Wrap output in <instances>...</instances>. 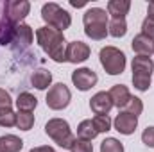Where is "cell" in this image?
Segmentation results:
<instances>
[{
    "instance_id": "cell-11",
    "label": "cell",
    "mask_w": 154,
    "mask_h": 152,
    "mask_svg": "<svg viewBox=\"0 0 154 152\" xmlns=\"http://www.w3.org/2000/svg\"><path fill=\"white\" fill-rule=\"evenodd\" d=\"M111 108H113V102L108 91H99L90 99V109L95 114H108Z\"/></svg>"
},
{
    "instance_id": "cell-13",
    "label": "cell",
    "mask_w": 154,
    "mask_h": 152,
    "mask_svg": "<svg viewBox=\"0 0 154 152\" xmlns=\"http://www.w3.org/2000/svg\"><path fill=\"white\" fill-rule=\"evenodd\" d=\"M131 68H133V75H149V77H152L154 61L151 59V57H147V56H136V57H133Z\"/></svg>"
},
{
    "instance_id": "cell-28",
    "label": "cell",
    "mask_w": 154,
    "mask_h": 152,
    "mask_svg": "<svg viewBox=\"0 0 154 152\" xmlns=\"http://www.w3.org/2000/svg\"><path fill=\"white\" fill-rule=\"evenodd\" d=\"M70 152H93V145L91 141H86V140H81V138H75L74 145Z\"/></svg>"
},
{
    "instance_id": "cell-12",
    "label": "cell",
    "mask_w": 154,
    "mask_h": 152,
    "mask_svg": "<svg viewBox=\"0 0 154 152\" xmlns=\"http://www.w3.org/2000/svg\"><path fill=\"white\" fill-rule=\"evenodd\" d=\"M131 47L136 52V56H147V57H151V54H154V39L145 36V34H142V32L133 38Z\"/></svg>"
},
{
    "instance_id": "cell-24",
    "label": "cell",
    "mask_w": 154,
    "mask_h": 152,
    "mask_svg": "<svg viewBox=\"0 0 154 152\" xmlns=\"http://www.w3.org/2000/svg\"><path fill=\"white\" fill-rule=\"evenodd\" d=\"M91 122H93L97 132H108V131L111 129V125H113L109 114H95V118H93Z\"/></svg>"
},
{
    "instance_id": "cell-3",
    "label": "cell",
    "mask_w": 154,
    "mask_h": 152,
    "mask_svg": "<svg viewBox=\"0 0 154 152\" xmlns=\"http://www.w3.org/2000/svg\"><path fill=\"white\" fill-rule=\"evenodd\" d=\"M45 134L63 149H72V145L75 141V136L70 129V123L63 118H50L45 123Z\"/></svg>"
},
{
    "instance_id": "cell-20",
    "label": "cell",
    "mask_w": 154,
    "mask_h": 152,
    "mask_svg": "<svg viewBox=\"0 0 154 152\" xmlns=\"http://www.w3.org/2000/svg\"><path fill=\"white\" fill-rule=\"evenodd\" d=\"M97 129H95V125H93V122L91 120H82L79 125H77V138H81V140H86V141H91V140H95L97 138Z\"/></svg>"
},
{
    "instance_id": "cell-9",
    "label": "cell",
    "mask_w": 154,
    "mask_h": 152,
    "mask_svg": "<svg viewBox=\"0 0 154 152\" xmlns=\"http://www.w3.org/2000/svg\"><path fill=\"white\" fill-rule=\"evenodd\" d=\"M99 77L91 68H77L72 72V82L79 91H88L97 84Z\"/></svg>"
},
{
    "instance_id": "cell-16",
    "label": "cell",
    "mask_w": 154,
    "mask_h": 152,
    "mask_svg": "<svg viewBox=\"0 0 154 152\" xmlns=\"http://www.w3.org/2000/svg\"><path fill=\"white\" fill-rule=\"evenodd\" d=\"M23 149V140L14 134L0 136V152H20Z\"/></svg>"
},
{
    "instance_id": "cell-15",
    "label": "cell",
    "mask_w": 154,
    "mask_h": 152,
    "mask_svg": "<svg viewBox=\"0 0 154 152\" xmlns=\"http://www.w3.org/2000/svg\"><path fill=\"white\" fill-rule=\"evenodd\" d=\"M32 38H34V32L32 29L27 25V23H18L14 27V34H13V43H18L22 48L23 47H29L32 43Z\"/></svg>"
},
{
    "instance_id": "cell-30",
    "label": "cell",
    "mask_w": 154,
    "mask_h": 152,
    "mask_svg": "<svg viewBox=\"0 0 154 152\" xmlns=\"http://www.w3.org/2000/svg\"><path fill=\"white\" fill-rule=\"evenodd\" d=\"M4 109H13V99L5 90L0 88V111Z\"/></svg>"
},
{
    "instance_id": "cell-6",
    "label": "cell",
    "mask_w": 154,
    "mask_h": 152,
    "mask_svg": "<svg viewBox=\"0 0 154 152\" xmlns=\"http://www.w3.org/2000/svg\"><path fill=\"white\" fill-rule=\"evenodd\" d=\"M70 100H72V93L66 88V84H63V82H57V84L50 86L48 88V93H47V99H45L47 106L50 109H54V111L65 109L70 104Z\"/></svg>"
},
{
    "instance_id": "cell-32",
    "label": "cell",
    "mask_w": 154,
    "mask_h": 152,
    "mask_svg": "<svg viewBox=\"0 0 154 152\" xmlns=\"http://www.w3.org/2000/svg\"><path fill=\"white\" fill-rule=\"evenodd\" d=\"M29 152H56L52 147H48V145H43V147H34V149H31Z\"/></svg>"
},
{
    "instance_id": "cell-33",
    "label": "cell",
    "mask_w": 154,
    "mask_h": 152,
    "mask_svg": "<svg viewBox=\"0 0 154 152\" xmlns=\"http://www.w3.org/2000/svg\"><path fill=\"white\" fill-rule=\"evenodd\" d=\"M147 16L154 18V2H149V5H147Z\"/></svg>"
},
{
    "instance_id": "cell-26",
    "label": "cell",
    "mask_w": 154,
    "mask_h": 152,
    "mask_svg": "<svg viewBox=\"0 0 154 152\" xmlns=\"http://www.w3.org/2000/svg\"><path fill=\"white\" fill-rule=\"evenodd\" d=\"M16 125V113L13 109L0 111V127H13Z\"/></svg>"
},
{
    "instance_id": "cell-10",
    "label": "cell",
    "mask_w": 154,
    "mask_h": 152,
    "mask_svg": "<svg viewBox=\"0 0 154 152\" xmlns=\"http://www.w3.org/2000/svg\"><path fill=\"white\" fill-rule=\"evenodd\" d=\"M113 127H115L120 134L129 136V134H133V132L136 131V127H138V118L133 116V114H129V113H125V111H120V113L115 116V120H113Z\"/></svg>"
},
{
    "instance_id": "cell-19",
    "label": "cell",
    "mask_w": 154,
    "mask_h": 152,
    "mask_svg": "<svg viewBox=\"0 0 154 152\" xmlns=\"http://www.w3.org/2000/svg\"><path fill=\"white\" fill-rule=\"evenodd\" d=\"M31 82L36 90H47L52 84V74L45 68H38L34 70V74L31 75Z\"/></svg>"
},
{
    "instance_id": "cell-22",
    "label": "cell",
    "mask_w": 154,
    "mask_h": 152,
    "mask_svg": "<svg viewBox=\"0 0 154 152\" xmlns=\"http://www.w3.org/2000/svg\"><path fill=\"white\" fill-rule=\"evenodd\" d=\"M34 125V114L25 113V111H18L16 113V127L20 131H31Z\"/></svg>"
},
{
    "instance_id": "cell-5",
    "label": "cell",
    "mask_w": 154,
    "mask_h": 152,
    "mask_svg": "<svg viewBox=\"0 0 154 152\" xmlns=\"http://www.w3.org/2000/svg\"><path fill=\"white\" fill-rule=\"evenodd\" d=\"M99 59H100L102 68H104L106 74H109V75H120V74L125 70V65H127L125 54H124L120 48L111 47V45L100 48Z\"/></svg>"
},
{
    "instance_id": "cell-4",
    "label": "cell",
    "mask_w": 154,
    "mask_h": 152,
    "mask_svg": "<svg viewBox=\"0 0 154 152\" xmlns=\"http://www.w3.org/2000/svg\"><path fill=\"white\" fill-rule=\"evenodd\" d=\"M41 18L47 23V27H52L56 31L65 32L70 25H72V16L68 11H65L59 4L56 2H48L41 7Z\"/></svg>"
},
{
    "instance_id": "cell-23",
    "label": "cell",
    "mask_w": 154,
    "mask_h": 152,
    "mask_svg": "<svg viewBox=\"0 0 154 152\" xmlns=\"http://www.w3.org/2000/svg\"><path fill=\"white\" fill-rule=\"evenodd\" d=\"M122 111H125V113L133 114V116H140L142 111H143V102H142V99H138V97H133L131 95V99H129V102L125 104V108L122 109Z\"/></svg>"
},
{
    "instance_id": "cell-2",
    "label": "cell",
    "mask_w": 154,
    "mask_h": 152,
    "mask_svg": "<svg viewBox=\"0 0 154 152\" xmlns=\"http://www.w3.org/2000/svg\"><path fill=\"white\" fill-rule=\"evenodd\" d=\"M108 11L100 9V7H90L84 16H82V23H84V34L88 38L100 41L104 39L109 32H108Z\"/></svg>"
},
{
    "instance_id": "cell-21",
    "label": "cell",
    "mask_w": 154,
    "mask_h": 152,
    "mask_svg": "<svg viewBox=\"0 0 154 152\" xmlns=\"http://www.w3.org/2000/svg\"><path fill=\"white\" fill-rule=\"evenodd\" d=\"M108 32L113 38H124L125 32H127V22H125V18H113L108 23Z\"/></svg>"
},
{
    "instance_id": "cell-8",
    "label": "cell",
    "mask_w": 154,
    "mask_h": 152,
    "mask_svg": "<svg viewBox=\"0 0 154 152\" xmlns=\"http://www.w3.org/2000/svg\"><path fill=\"white\" fill-rule=\"evenodd\" d=\"M91 54V48L88 43H82V41H70L66 45V52H65V59L68 63H74V65H79V63H84Z\"/></svg>"
},
{
    "instance_id": "cell-34",
    "label": "cell",
    "mask_w": 154,
    "mask_h": 152,
    "mask_svg": "<svg viewBox=\"0 0 154 152\" xmlns=\"http://www.w3.org/2000/svg\"><path fill=\"white\" fill-rule=\"evenodd\" d=\"M70 4H72L74 7H82V5H84V2H75V0H70Z\"/></svg>"
},
{
    "instance_id": "cell-31",
    "label": "cell",
    "mask_w": 154,
    "mask_h": 152,
    "mask_svg": "<svg viewBox=\"0 0 154 152\" xmlns=\"http://www.w3.org/2000/svg\"><path fill=\"white\" fill-rule=\"evenodd\" d=\"M142 141L147 145V147H151V149H154V125H151V127H147L143 132H142Z\"/></svg>"
},
{
    "instance_id": "cell-1",
    "label": "cell",
    "mask_w": 154,
    "mask_h": 152,
    "mask_svg": "<svg viewBox=\"0 0 154 152\" xmlns=\"http://www.w3.org/2000/svg\"><path fill=\"white\" fill-rule=\"evenodd\" d=\"M36 41L45 50V54L56 61V63H65V52H66V41L65 34L61 31H56L52 27H39L36 31Z\"/></svg>"
},
{
    "instance_id": "cell-7",
    "label": "cell",
    "mask_w": 154,
    "mask_h": 152,
    "mask_svg": "<svg viewBox=\"0 0 154 152\" xmlns=\"http://www.w3.org/2000/svg\"><path fill=\"white\" fill-rule=\"evenodd\" d=\"M31 11V4L27 0H9L5 2V16L13 25H18Z\"/></svg>"
},
{
    "instance_id": "cell-29",
    "label": "cell",
    "mask_w": 154,
    "mask_h": 152,
    "mask_svg": "<svg viewBox=\"0 0 154 152\" xmlns=\"http://www.w3.org/2000/svg\"><path fill=\"white\" fill-rule=\"evenodd\" d=\"M142 34H145V36L154 39V18L152 16H147L142 22Z\"/></svg>"
},
{
    "instance_id": "cell-18",
    "label": "cell",
    "mask_w": 154,
    "mask_h": 152,
    "mask_svg": "<svg viewBox=\"0 0 154 152\" xmlns=\"http://www.w3.org/2000/svg\"><path fill=\"white\" fill-rule=\"evenodd\" d=\"M129 9H131L129 0H109L108 2V14H111L113 18H125Z\"/></svg>"
},
{
    "instance_id": "cell-27",
    "label": "cell",
    "mask_w": 154,
    "mask_h": 152,
    "mask_svg": "<svg viewBox=\"0 0 154 152\" xmlns=\"http://www.w3.org/2000/svg\"><path fill=\"white\" fill-rule=\"evenodd\" d=\"M133 86L138 91H147L151 88V77L149 75H133Z\"/></svg>"
},
{
    "instance_id": "cell-14",
    "label": "cell",
    "mask_w": 154,
    "mask_h": 152,
    "mask_svg": "<svg viewBox=\"0 0 154 152\" xmlns=\"http://www.w3.org/2000/svg\"><path fill=\"white\" fill-rule=\"evenodd\" d=\"M108 93H109V97H111L113 106L118 108V109H124V108H125V104H127V102H129V99H131V93H129L127 86H124V84H115Z\"/></svg>"
},
{
    "instance_id": "cell-25",
    "label": "cell",
    "mask_w": 154,
    "mask_h": 152,
    "mask_svg": "<svg viewBox=\"0 0 154 152\" xmlns=\"http://www.w3.org/2000/svg\"><path fill=\"white\" fill-rule=\"evenodd\" d=\"M100 152H124V145L116 138H106L100 143Z\"/></svg>"
},
{
    "instance_id": "cell-17",
    "label": "cell",
    "mask_w": 154,
    "mask_h": 152,
    "mask_svg": "<svg viewBox=\"0 0 154 152\" xmlns=\"http://www.w3.org/2000/svg\"><path fill=\"white\" fill-rule=\"evenodd\" d=\"M14 102H16L18 111H25V113H32V111L36 109V106H38V99H36L32 93H29V91L20 93Z\"/></svg>"
}]
</instances>
